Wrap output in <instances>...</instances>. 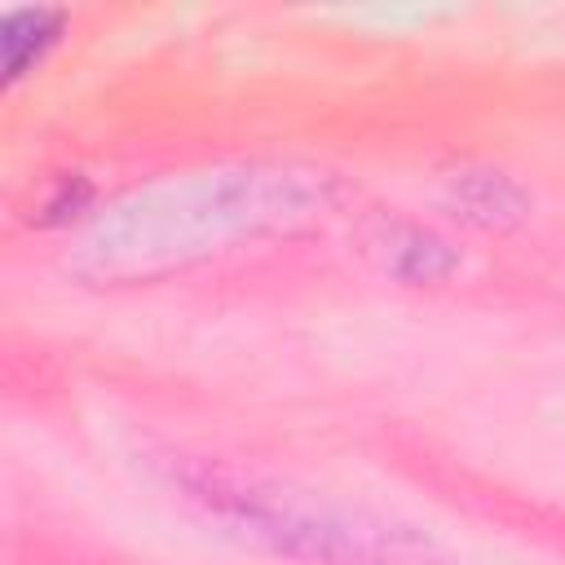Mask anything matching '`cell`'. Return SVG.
Returning <instances> with one entry per match:
<instances>
[{"mask_svg": "<svg viewBox=\"0 0 565 565\" xmlns=\"http://www.w3.org/2000/svg\"><path fill=\"white\" fill-rule=\"evenodd\" d=\"M190 499H199L221 521L243 525L247 534L265 539L282 556L318 561V565H415L419 547H411L402 534L375 525H353L349 516L318 508L309 499L282 494L278 486H260L243 472L221 468H194L185 477Z\"/></svg>", "mask_w": 565, "mask_h": 565, "instance_id": "obj_1", "label": "cell"}, {"mask_svg": "<svg viewBox=\"0 0 565 565\" xmlns=\"http://www.w3.org/2000/svg\"><path fill=\"white\" fill-rule=\"evenodd\" d=\"M53 26H57V13H49V9H13L4 18V71H9V79H18L35 62L40 44L53 40Z\"/></svg>", "mask_w": 565, "mask_h": 565, "instance_id": "obj_2", "label": "cell"}]
</instances>
